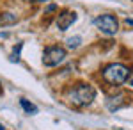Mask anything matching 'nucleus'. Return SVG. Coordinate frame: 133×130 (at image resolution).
<instances>
[{
	"label": "nucleus",
	"instance_id": "39448f33",
	"mask_svg": "<svg viewBox=\"0 0 133 130\" xmlns=\"http://www.w3.org/2000/svg\"><path fill=\"white\" fill-rule=\"evenodd\" d=\"M76 20H78V14L75 11H62L59 14V18H57V29L64 32V30L69 29Z\"/></svg>",
	"mask_w": 133,
	"mask_h": 130
},
{
	"label": "nucleus",
	"instance_id": "6e6552de",
	"mask_svg": "<svg viewBox=\"0 0 133 130\" xmlns=\"http://www.w3.org/2000/svg\"><path fill=\"white\" fill-rule=\"evenodd\" d=\"M80 43H82V38H80V36L69 38V39H68V48H69V50H75V48L80 46Z\"/></svg>",
	"mask_w": 133,
	"mask_h": 130
},
{
	"label": "nucleus",
	"instance_id": "4468645a",
	"mask_svg": "<svg viewBox=\"0 0 133 130\" xmlns=\"http://www.w3.org/2000/svg\"><path fill=\"white\" fill-rule=\"evenodd\" d=\"M131 84H133V80H131Z\"/></svg>",
	"mask_w": 133,
	"mask_h": 130
},
{
	"label": "nucleus",
	"instance_id": "f03ea898",
	"mask_svg": "<svg viewBox=\"0 0 133 130\" xmlns=\"http://www.w3.org/2000/svg\"><path fill=\"white\" fill-rule=\"evenodd\" d=\"M68 98H69V102H71L73 105L85 107V105H91L92 100L96 98V89L92 87L91 84H76L69 91Z\"/></svg>",
	"mask_w": 133,
	"mask_h": 130
},
{
	"label": "nucleus",
	"instance_id": "1a4fd4ad",
	"mask_svg": "<svg viewBox=\"0 0 133 130\" xmlns=\"http://www.w3.org/2000/svg\"><path fill=\"white\" fill-rule=\"evenodd\" d=\"M21 46H23V45L18 43V48H14V50H12V54H11V57H9L11 62H18V61H20V50H21Z\"/></svg>",
	"mask_w": 133,
	"mask_h": 130
},
{
	"label": "nucleus",
	"instance_id": "0eeeda50",
	"mask_svg": "<svg viewBox=\"0 0 133 130\" xmlns=\"http://www.w3.org/2000/svg\"><path fill=\"white\" fill-rule=\"evenodd\" d=\"M20 105H21V109L25 110L27 114H37V110H39L34 103H30V102L25 100V98H21V100H20Z\"/></svg>",
	"mask_w": 133,
	"mask_h": 130
},
{
	"label": "nucleus",
	"instance_id": "9d476101",
	"mask_svg": "<svg viewBox=\"0 0 133 130\" xmlns=\"http://www.w3.org/2000/svg\"><path fill=\"white\" fill-rule=\"evenodd\" d=\"M25 2H32V4H37V2H48V0H25Z\"/></svg>",
	"mask_w": 133,
	"mask_h": 130
},
{
	"label": "nucleus",
	"instance_id": "7ed1b4c3",
	"mask_svg": "<svg viewBox=\"0 0 133 130\" xmlns=\"http://www.w3.org/2000/svg\"><path fill=\"white\" fill-rule=\"evenodd\" d=\"M68 57V52L62 46H46L44 52H43V64L48 66V68H53V66H59L62 64Z\"/></svg>",
	"mask_w": 133,
	"mask_h": 130
},
{
	"label": "nucleus",
	"instance_id": "20e7f679",
	"mask_svg": "<svg viewBox=\"0 0 133 130\" xmlns=\"http://www.w3.org/2000/svg\"><path fill=\"white\" fill-rule=\"evenodd\" d=\"M94 27L107 36H114L119 30V21L114 14H101V16L94 18Z\"/></svg>",
	"mask_w": 133,
	"mask_h": 130
},
{
	"label": "nucleus",
	"instance_id": "ddd939ff",
	"mask_svg": "<svg viewBox=\"0 0 133 130\" xmlns=\"http://www.w3.org/2000/svg\"><path fill=\"white\" fill-rule=\"evenodd\" d=\"M0 130H5V127H4V125H2V123H0Z\"/></svg>",
	"mask_w": 133,
	"mask_h": 130
},
{
	"label": "nucleus",
	"instance_id": "9b49d317",
	"mask_svg": "<svg viewBox=\"0 0 133 130\" xmlns=\"http://www.w3.org/2000/svg\"><path fill=\"white\" fill-rule=\"evenodd\" d=\"M126 23H128V25H133V18H131V20L128 18V20H126Z\"/></svg>",
	"mask_w": 133,
	"mask_h": 130
},
{
	"label": "nucleus",
	"instance_id": "f257e3e1",
	"mask_svg": "<svg viewBox=\"0 0 133 130\" xmlns=\"http://www.w3.org/2000/svg\"><path fill=\"white\" fill-rule=\"evenodd\" d=\"M101 77L110 86H121L130 77V68L121 64V62H112V64H108V66L103 68Z\"/></svg>",
	"mask_w": 133,
	"mask_h": 130
},
{
	"label": "nucleus",
	"instance_id": "f8f14e48",
	"mask_svg": "<svg viewBox=\"0 0 133 130\" xmlns=\"http://www.w3.org/2000/svg\"><path fill=\"white\" fill-rule=\"evenodd\" d=\"M2 93H4V89H2V84H0V96H2Z\"/></svg>",
	"mask_w": 133,
	"mask_h": 130
},
{
	"label": "nucleus",
	"instance_id": "423d86ee",
	"mask_svg": "<svg viewBox=\"0 0 133 130\" xmlns=\"http://www.w3.org/2000/svg\"><path fill=\"white\" fill-rule=\"evenodd\" d=\"M18 21V16L12 13H0V27H9Z\"/></svg>",
	"mask_w": 133,
	"mask_h": 130
}]
</instances>
